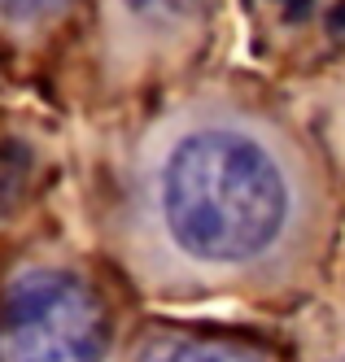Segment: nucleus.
<instances>
[{"mask_svg":"<svg viewBox=\"0 0 345 362\" xmlns=\"http://www.w3.org/2000/svg\"><path fill=\"white\" fill-rule=\"evenodd\" d=\"M288 175L241 127H197L179 136L157 170V214L179 253L201 267H245L288 223Z\"/></svg>","mask_w":345,"mask_h":362,"instance_id":"obj_1","label":"nucleus"},{"mask_svg":"<svg viewBox=\"0 0 345 362\" xmlns=\"http://www.w3.org/2000/svg\"><path fill=\"white\" fill-rule=\"evenodd\" d=\"M110 323L88 279L22 271L0 301V362H105Z\"/></svg>","mask_w":345,"mask_h":362,"instance_id":"obj_2","label":"nucleus"},{"mask_svg":"<svg viewBox=\"0 0 345 362\" xmlns=\"http://www.w3.org/2000/svg\"><path fill=\"white\" fill-rule=\"evenodd\" d=\"M145 362H254V358L215 341H162L145 354Z\"/></svg>","mask_w":345,"mask_h":362,"instance_id":"obj_3","label":"nucleus"},{"mask_svg":"<svg viewBox=\"0 0 345 362\" xmlns=\"http://www.w3.org/2000/svg\"><path fill=\"white\" fill-rule=\"evenodd\" d=\"M123 5L149 27H183L205 9V0H123Z\"/></svg>","mask_w":345,"mask_h":362,"instance_id":"obj_4","label":"nucleus"},{"mask_svg":"<svg viewBox=\"0 0 345 362\" xmlns=\"http://www.w3.org/2000/svg\"><path fill=\"white\" fill-rule=\"evenodd\" d=\"M26 175H31V162H26V153L18 144H5L0 148V214H9L22 188H26Z\"/></svg>","mask_w":345,"mask_h":362,"instance_id":"obj_5","label":"nucleus"},{"mask_svg":"<svg viewBox=\"0 0 345 362\" xmlns=\"http://www.w3.org/2000/svg\"><path fill=\"white\" fill-rule=\"evenodd\" d=\"M62 0H0V13H13V18H31V13H44Z\"/></svg>","mask_w":345,"mask_h":362,"instance_id":"obj_6","label":"nucleus"}]
</instances>
